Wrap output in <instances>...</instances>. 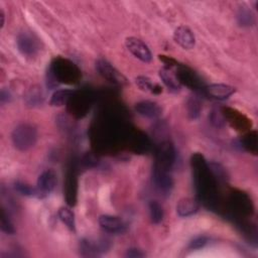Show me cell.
I'll list each match as a JSON object with an SVG mask.
<instances>
[{
    "mask_svg": "<svg viewBox=\"0 0 258 258\" xmlns=\"http://www.w3.org/2000/svg\"><path fill=\"white\" fill-rule=\"evenodd\" d=\"M14 147L20 151L28 150L33 147L37 140V130L29 123L19 124L14 128L11 134Z\"/></svg>",
    "mask_w": 258,
    "mask_h": 258,
    "instance_id": "1",
    "label": "cell"
},
{
    "mask_svg": "<svg viewBox=\"0 0 258 258\" xmlns=\"http://www.w3.org/2000/svg\"><path fill=\"white\" fill-rule=\"evenodd\" d=\"M110 248L109 241L104 239H83L79 244L80 255L83 257H97L108 251Z\"/></svg>",
    "mask_w": 258,
    "mask_h": 258,
    "instance_id": "2",
    "label": "cell"
},
{
    "mask_svg": "<svg viewBox=\"0 0 258 258\" xmlns=\"http://www.w3.org/2000/svg\"><path fill=\"white\" fill-rule=\"evenodd\" d=\"M57 181L56 172L53 169H46L39 174L36 181V198H46L55 187Z\"/></svg>",
    "mask_w": 258,
    "mask_h": 258,
    "instance_id": "3",
    "label": "cell"
},
{
    "mask_svg": "<svg viewBox=\"0 0 258 258\" xmlns=\"http://www.w3.org/2000/svg\"><path fill=\"white\" fill-rule=\"evenodd\" d=\"M96 70L104 79L115 85L122 86L127 83L126 78L118 70H116L108 60L104 58H99L96 61Z\"/></svg>",
    "mask_w": 258,
    "mask_h": 258,
    "instance_id": "4",
    "label": "cell"
},
{
    "mask_svg": "<svg viewBox=\"0 0 258 258\" xmlns=\"http://www.w3.org/2000/svg\"><path fill=\"white\" fill-rule=\"evenodd\" d=\"M125 45L127 49L139 60L143 62H150L152 59V53L149 47L139 38L130 36L125 38Z\"/></svg>",
    "mask_w": 258,
    "mask_h": 258,
    "instance_id": "5",
    "label": "cell"
},
{
    "mask_svg": "<svg viewBox=\"0 0 258 258\" xmlns=\"http://www.w3.org/2000/svg\"><path fill=\"white\" fill-rule=\"evenodd\" d=\"M152 184L161 195H168L173 186V180L168 170L161 169L154 165L152 172Z\"/></svg>",
    "mask_w": 258,
    "mask_h": 258,
    "instance_id": "6",
    "label": "cell"
},
{
    "mask_svg": "<svg viewBox=\"0 0 258 258\" xmlns=\"http://www.w3.org/2000/svg\"><path fill=\"white\" fill-rule=\"evenodd\" d=\"M174 159H175V152L172 144L169 141L162 142L157 149L155 166L161 169L168 170L173 164Z\"/></svg>",
    "mask_w": 258,
    "mask_h": 258,
    "instance_id": "7",
    "label": "cell"
},
{
    "mask_svg": "<svg viewBox=\"0 0 258 258\" xmlns=\"http://www.w3.org/2000/svg\"><path fill=\"white\" fill-rule=\"evenodd\" d=\"M100 227L107 233L122 234L126 231L125 223L118 217L111 215H102L98 219Z\"/></svg>",
    "mask_w": 258,
    "mask_h": 258,
    "instance_id": "8",
    "label": "cell"
},
{
    "mask_svg": "<svg viewBox=\"0 0 258 258\" xmlns=\"http://www.w3.org/2000/svg\"><path fill=\"white\" fill-rule=\"evenodd\" d=\"M173 40L183 49H191L196 44L194 32L185 25H179L175 28L173 32Z\"/></svg>",
    "mask_w": 258,
    "mask_h": 258,
    "instance_id": "9",
    "label": "cell"
},
{
    "mask_svg": "<svg viewBox=\"0 0 258 258\" xmlns=\"http://www.w3.org/2000/svg\"><path fill=\"white\" fill-rule=\"evenodd\" d=\"M135 111L139 115L146 117V118H150V119H156L162 113V109L159 106V104L154 101H149V100H143V101L136 103Z\"/></svg>",
    "mask_w": 258,
    "mask_h": 258,
    "instance_id": "10",
    "label": "cell"
},
{
    "mask_svg": "<svg viewBox=\"0 0 258 258\" xmlns=\"http://www.w3.org/2000/svg\"><path fill=\"white\" fill-rule=\"evenodd\" d=\"M17 46L24 55H33L37 50V43L33 36L27 32H22L17 37Z\"/></svg>",
    "mask_w": 258,
    "mask_h": 258,
    "instance_id": "11",
    "label": "cell"
},
{
    "mask_svg": "<svg viewBox=\"0 0 258 258\" xmlns=\"http://www.w3.org/2000/svg\"><path fill=\"white\" fill-rule=\"evenodd\" d=\"M158 75L169 92L177 93L180 91V81L169 68L160 69Z\"/></svg>",
    "mask_w": 258,
    "mask_h": 258,
    "instance_id": "12",
    "label": "cell"
},
{
    "mask_svg": "<svg viewBox=\"0 0 258 258\" xmlns=\"http://www.w3.org/2000/svg\"><path fill=\"white\" fill-rule=\"evenodd\" d=\"M199 211V202L195 198L184 197L176 204V213L179 217H188Z\"/></svg>",
    "mask_w": 258,
    "mask_h": 258,
    "instance_id": "13",
    "label": "cell"
},
{
    "mask_svg": "<svg viewBox=\"0 0 258 258\" xmlns=\"http://www.w3.org/2000/svg\"><path fill=\"white\" fill-rule=\"evenodd\" d=\"M236 92V89L226 84H212L206 88V93L212 98L224 100Z\"/></svg>",
    "mask_w": 258,
    "mask_h": 258,
    "instance_id": "14",
    "label": "cell"
},
{
    "mask_svg": "<svg viewBox=\"0 0 258 258\" xmlns=\"http://www.w3.org/2000/svg\"><path fill=\"white\" fill-rule=\"evenodd\" d=\"M135 83H136L137 87H138L140 90L144 91V92H148V93L157 95V94L161 93V91H162V88H161L158 84L154 83V82H153L151 79H149L148 77L139 76V77H137V78L135 79Z\"/></svg>",
    "mask_w": 258,
    "mask_h": 258,
    "instance_id": "15",
    "label": "cell"
},
{
    "mask_svg": "<svg viewBox=\"0 0 258 258\" xmlns=\"http://www.w3.org/2000/svg\"><path fill=\"white\" fill-rule=\"evenodd\" d=\"M59 220L72 231H76V220L75 214L69 207H60L57 212Z\"/></svg>",
    "mask_w": 258,
    "mask_h": 258,
    "instance_id": "16",
    "label": "cell"
},
{
    "mask_svg": "<svg viewBox=\"0 0 258 258\" xmlns=\"http://www.w3.org/2000/svg\"><path fill=\"white\" fill-rule=\"evenodd\" d=\"M73 94H74V92L72 90L55 91L50 98L49 104L52 107H61L68 103V101L70 100V98L72 97Z\"/></svg>",
    "mask_w": 258,
    "mask_h": 258,
    "instance_id": "17",
    "label": "cell"
},
{
    "mask_svg": "<svg viewBox=\"0 0 258 258\" xmlns=\"http://www.w3.org/2000/svg\"><path fill=\"white\" fill-rule=\"evenodd\" d=\"M149 215L153 224H159L163 220V209L161 205L156 201H150L149 203Z\"/></svg>",
    "mask_w": 258,
    "mask_h": 258,
    "instance_id": "18",
    "label": "cell"
},
{
    "mask_svg": "<svg viewBox=\"0 0 258 258\" xmlns=\"http://www.w3.org/2000/svg\"><path fill=\"white\" fill-rule=\"evenodd\" d=\"M238 22L242 26H252L254 24V15L251 10L243 7L238 13Z\"/></svg>",
    "mask_w": 258,
    "mask_h": 258,
    "instance_id": "19",
    "label": "cell"
},
{
    "mask_svg": "<svg viewBox=\"0 0 258 258\" xmlns=\"http://www.w3.org/2000/svg\"><path fill=\"white\" fill-rule=\"evenodd\" d=\"M0 228L1 231L8 234V235H12L15 233V229L14 226L12 224V222L10 221L8 215L5 213V210L2 209L1 211V221H0Z\"/></svg>",
    "mask_w": 258,
    "mask_h": 258,
    "instance_id": "20",
    "label": "cell"
},
{
    "mask_svg": "<svg viewBox=\"0 0 258 258\" xmlns=\"http://www.w3.org/2000/svg\"><path fill=\"white\" fill-rule=\"evenodd\" d=\"M201 103L197 98H190L187 103V114L190 119H197L201 113Z\"/></svg>",
    "mask_w": 258,
    "mask_h": 258,
    "instance_id": "21",
    "label": "cell"
},
{
    "mask_svg": "<svg viewBox=\"0 0 258 258\" xmlns=\"http://www.w3.org/2000/svg\"><path fill=\"white\" fill-rule=\"evenodd\" d=\"M14 188L17 192H19L22 196L25 197H35L36 196V189L35 187H32L31 185L24 183L22 181H17L14 184Z\"/></svg>",
    "mask_w": 258,
    "mask_h": 258,
    "instance_id": "22",
    "label": "cell"
},
{
    "mask_svg": "<svg viewBox=\"0 0 258 258\" xmlns=\"http://www.w3.org/2000/svg\"><path fill=\"white\" fill-rule=\"evenodd\" d=\"M209 242V239L206 236H199L196 237L194 240H191L188 244V249L190 250H197L205 247Z\"/></svg>",
    "mask_w": 258,
    "mask_h": 258,
    "instance_id": "23",
    "label": "cell"
},
{
    "mask_svg": "<svg viewBox=\"0 0 258 258\" xmlns=\"http://www.w3.org/2000/svg\"><path fill=\"white\" fill-rule=\"evenodd\" d=\"M211 120H212V122H213L216 126H222V125L224 124L223 116H222L221 112H219V111H213V112H212Z\"/></svg>",
    "mask_w": 258,
    "mask_h": 258,
    "instance_id": "24",
    "label": "cell"
},
{
    "mask_svg": "<svg viewBox=\"0 0 258 258\" xmlns=\"http://www.w3.org/2000/svg\"><path fill=\"white\" fill-rule=\"evenodd\" d=\"M126 257H129V258H140V257H144L145 256V253H143L141 250L139 249H136V248H130L127 250L126 254H125Z\"/></svg>",
    "mask_w": 258,
    "mask_h": 258,
    "instance_id": "25",
    "label": "cell"
},
{
    "mask_svg": "<svg viewBox=\"0 0 258 258\" xmlns=\"http://www.w3.org/2000/svg\"><path fill=\"white\" fill-rule=\"evenodd\" d=\"M11 96L9 94V92H6L5 90H2L1 91V95H0V100H1V103L4 104L5 102H9Z\"/></svg>",
    "mask_w": 258,
    "mask_h": 258,
    "instance_id": "26",
    "label": "cell"
},
{
    "mask_svg": "<svg viewBox=\"0 0 258 258\" xmlns=\"http://www.w3.org/2000/svg\"><path fill=\"white\" fill-rule=\"evenodd\" d=\"M0 18H1L0 24H1V27H3V25H4V12H3L2 9H0Z\"/></svg>",
    "mask_w": 258,
    "mask_h": 258,
    "instance_id": "27",
    "label": "cell"
}]
</instances>
